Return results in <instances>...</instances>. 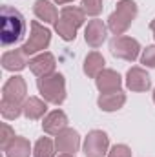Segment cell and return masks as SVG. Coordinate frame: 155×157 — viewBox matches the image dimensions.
I'll return each instance as SVG.
<instances>
[{
  "label": "cell",
  "mask_w": 155,
  "mask_h": 157,
  "mask_svg": "<svg viewBox=\"0 0 155 157\" xmlns=\"http://www.w3.org/2000/svg\"><path fill=\"white\" fill-rule=\"evenodd\" d=\"M0 18H2V44L11 46L18 40H22L26 33V20L20 11H17L11 6H2L0 7Z\"/></svg>",
  "instance_id": "cell-1"
},
{
  "label": "cell",
  "mask_w": 155,
  "mask_h": 157,
  "mask_svg": "<svg viewBox=\"0 0 155 157\" xmlns=\"http://www.w3.org/2000/svg\"><path fill=\"white\" fill-rule=\"evenodd\" d=\"M84 20H86V11L84 9L75 7V6H68L60 11V17L55 22V29L60 35V39L70 42V40H75L77 29L84 24Z\"/></svg>",
  "instance_id": "cell-2"
},
{
  "label": "cell",
  "mask_w": 155,
  "mask_h": 157,
  "mask_svg": "<svg viewBox=\"0 0 155 157\" xmlns=\"http://www.w3.org/2000/svg\"><path fill=\"white\" fill-rule=\"evenodd\" d=\"M37 88L46 102L62 104L66 99V80H64V75H60V73H51L47 77H40L37 80Z\"/></svg>",
  "instance_id": "cell-3"
},
{
  "label": "cell",
  "mask_w": 155,
  "mask_h": 157,
  "mask_svg": "<svg viewBox=\"0 0 155 157\" xmlns=\"http://www.w3.org/2000/svg\"><path fill=\"white\" fill-rule=\"evenodd\" d=\"M137 17V4L133 0H120L117 9L108 18V28L113 35H122Z\"/></svg>",
  "instance_id": "cell-4"
},
{
  "label": "cell",
  "mask_w": 155,
  "mask_h": 157,
  "mask_svg": "<svg viewBox=\"0 0 155 157\" xmlns=\"http://www.w3.org/2000/svg\"><path fill=\"white\" fill-rule=\"evenodd\" d=\"M49 40H51V31L39 22H31V35H29L28 42L22 46V51L29 57L37 51L46 49L49 46Z\"/></svg>",
  "instance_id": "cell-5"
},
{
  "label": "cell",
  "mask_w": 155,
  "mask_h": 157,
  "mask_svg": "<svg viewBox=\"0 0 155 157\" xmlns=\"http://www.w3.org/2000/svg\"><path fill=\"white\" fill-rule=\"evenodd\" d=\"M110 51L112 55L117 59H122V60H135L139 57V51H141V46L135 39H130V37H115V39L110 42Z\"/></svg>",
  "instance_id": "cell-6"
},
{
  "label": "cell",
  "mask_w": 155,
  "mask_h": 157,
  "mask_svg": "<svg viewBox=\"0 0 155 157\" xmlns=\"http://www.w3.org/2000/svg\"><path fill=\"white\" fill-rule=\"evenodd\" d=\"M110 146V139L102 130H93L88 133L84 141V154L86 157H104Z\"/></svg>",
  "instance_id": "cell-7"
},
{
  "label": "cell",
  "mask_w": 155,
  "mask_h": 157,
  "mask_svg": "<svg viewBox=\"0 0 155 157\" xmlns=\"http://www.w3.org/2000/svg\"><path fill=\"white\" fill-rule=\"evenodd\" d=\"M26 93H28V86H26V80L22 77H11L2 88V99L15 101L20 104H24Z\"/></svg>",
  "instance_id": "cell-8"
},
{
  "label": "cell",
  "mask_w": 155,
  "mask_h": 157,
  "mask_svg": "<svg viewBox=\"0 0 155 157\" xmlns=\"http://www.w3.org/2000/svg\"><path fill=\"white\" fill-rule=\"evenodd\" d=\"M55 146L59 152L62 154H75L80 146V137H78L77 130L73 128H64L60 133H57L55 139Z\"/></svg>",
  "instance_id": "cell-9"
},
{
  "label": "cell",
  "mask_w": 155,
  "mask_h": 157,
  "mask_svg": "<svg viewBox=\"0 0 155 157\" xmlns=\"http://www.w3.org/2000/svg\"><path fill=\"white\" fill-rule=\"evenodd\" d=\"M55 57L51 53H40L29 60V70L37 77H47L55 71Z\"/></svg>",
  "instance_id": "cell-10"
},
{
  "label": "cell",
  "mask_w": 155,
  "mask_h": 157,
  "mask_svg": "<svg viewBox=\"0 0 155 157\" xmlns=\"http://www.w3.org/2000/svg\"><path fill=\"white\" fill-rule=\"evenodd\" d=\"M106 26L102 20H89L88 26H86V31H84V39L88 42V46L91 48H99L102 46V42L106 40Z\"/></svg>",
  "instance_id": "cell-11"
},
{
  "label": "cell",
  "mask_w": 155,
  "mask_h": 157,
  "mask_svg": "<svg viewBox=\"0 0 155 157\" xmlns=\"http://www.w3.org/2000/svg\"><path fill=\"white\" fill-rule=\"evenodd\" d=\"M126 86L131 91H146L150 90L152 82H150V75L142 70V68H131L126 73Z\"/></svg>",
  "instance_id": "cell-12"
},
{
  "label": "cell",
  "mask_w": 155,
  "mask_h": 157,
  "mask_svg": "<svg viewBox=\"0 0 155 157\" xmlns=\"http://www.w3.org/2000/svg\"><path fill=\"white\" fill-rule=\"evenodd\" d=\"M95 82H97V88H99L100 93L119 91V90H120V84H122L120 75H119L117 71H113V70H102V71L97 75Z\"/></svg>",
  "instance_id": "cell-13"
},
{
  "label": "cell",
  "mask_w": 155,
  "mask_h": 157,
  "mask_svg": "<svg viewBox=\"0 0 155 157\" xmlns=\"http://www.w3.org/2000/svg\"><path fill=\"white\" fill-rule=\"evenodd\" d=\"M64 128H68V117H66L64 112L55 110V112H51V113H47V115L44 117L42 130H44L46 133H49V135H57V133H60Z\"/></svg>",
  "instance_id": "cell-14"
},
{
  "label": "cell",
  "mask_w": 155,
  "mask_h": 157,
  "mask_svg": "<svg viewBox=\"0 0 155 157\" xmlns=\"http://www.w3.org/2000/svg\"><path fill=\"white\" fill-rule=\"evenodd\" d=\"M26 64H29V62H28V55L22 51V48L2 55V68L7 71H20L26 68Z\"/></svg>",
  "instance_id": "cell-15"
},
{
  "label": "cell",
  "mask_w": 155,
  "mask_h": 157,
  "mask_svg": "<svg viewBox=\"0 0 155 157\" xmlns=\"http://www.w3.org/2000/svg\"><path fill=\"white\" fill-rule=\"evenodd\" d=\"M99 108L102 112H117L124 106L126 102V95L119 90V91H112V93H102L99 97Z\"/></svg>",
  "instance_id": "cell-16"
},
{
  "label": "cell",
  "mask_w": 155,
  "mask_h": 157,
  "mask_svg": "<svg viewBox=\"0 0 155 157\" xmlns=\"http://www.w3.org/2000/svg\"><path fill=\"white\" fill-rule=\"evenodd\" d=\"M33 13L37 15V18L44 20L46 24H55L59 20V13L49 0H37L33 6Z\"/></svg>",
  "instance_id": "cell-17"
},
{
  "label": "cell",
  "mask_w": 155,
  "mask_h": 157,
  "mask_svg": "<svg viewBox=\"0 0 155 157\" xmlns=\"http://www.w3.org/2000/svg\"><path fill=\"white\" fill-rule=\"evenodd\" d=\"M6 157H29L31 154V144L26 137H15L7 146H6Z\"/></svg>",
  "instance_id": "cell-18"
},
{
  "label": "cell",
  "mask_w": 155,
  "mask_h": 157,
  "mask_svg": "<svg viewBox=\"0 0 155 157\" xmlns=\"http://www.w3.org/2000/svg\"><path fill=\"white\" fill-rule=\"evenodd\" d=\"M46 110H47L46 102L40 101V99H37V97H29V99H26L24 104H22V112H24V115H26L28 119H31V121L40 119L44 113H46Z\"/></svg>",
  "instance_id": "cell-19"
},
{
  "label": "cell",
  "mask_w": 155,
  "mask_h": 157,
  "mask_svg": "<svg viewBox=\"0 0 155 157\" xmlns=\"http://www.w3.org/2000/svg\"><path fill=\"white\" fill-rule=\"evenodd\" d=\"M104 57L97 51H91L84 60V73L91 78H97V75L104 70Z\"/></svg>",
  "instance_id": "cell-20"
},
{
  "label": "cell",
  "mask_w": 155,
  "mask_h": 157,
  "mask_svg": "<svg viewBox=\"0 0 155 157\" xmlns=\"http://www.w3.org/2000/svg\"><path fill=\"white\" fill-rule=\"evenodd\" d=\"M0 112H2L4 119H17L20 113H24L20 102L7 101V99H2V102H0Z\"/></svg>",
  "instance_id": "cell-21"
},
{
  "label": "cell",
  "mask_w": 155,
  "mask_h": 157,
  "mask_svg": "<svg viewBox=\"0 0 155 157\" xmlns=\"http://www.w3.org/2000/svg\"><path fill=\"white\" fill-rule=\"evenodd\" d=\"M33 155L35 157H53L55 155V146H53L51 139H47V137L39 139L35 148H33Z\"/></svg>",
  "instance_id": "cell-22"
},
{
  "label": "cell",
  "mask_w": 155,
  "mask_h": 157,
  "mask_svg": "<svg viewBox=\"0 0 155 157\" xmlns=\"http://www.w3.org/2000/svg\"><path fill=\"white\" fill-rule=\"evenodd\" d=\"M82 9L88 15L97 17L102 11V0H82Z\"/></svg>",
  "instance_id": "cell-23"
},
{
  "label": "cell",
  "mask_w": 155,
  "mask_h": 157,
  "mask_svg": "<svg viewBox=\"0 0 155 157\" xmlns=\"http://www.w3.org/2000/svg\"><path fill=\"white\" fill-rule=\"evenodd\" d=\"M15 137H17V135H15L13 128H11L9 124H6V122H4V124H2V135H0V146L6 150V146H7Z\"/></svg>",
  "instance_id": "cell-24"
},
{
  "label": "cell",
  "mask_w": 155,
  "mask_h": 157,
  "mask_svg": "<svg viewBox=\"0 0 155 157\" xmlns=\"http://www.w3.org/2000/svg\"><path fill=\"white\" fill-rule=\"evenodd\" d=\"M141 62L148 68H155V46H148L142 55H141Z\"/></svg>",
  "instance_id": "cell-25"
},
{
  "label": "cell",
  "mask_w": 155,
  "mask_h": 157,
  "mask_svg": "<svg viewBox=\"0 0 155 157\" xmlns=\"http://www.w3.org/2000/svg\"><path fill=\"white\" fill-rule=\"evenodd\" d=\"M108 157H131V150L126 144H115L108 152Z\"/></svg>",
  "instance_id": "cell-26"
},
{
  "label": "cell",
  "mask_w": 155,
  "mask_h": 157,
  "mask_svg": "<svg viewBox=\"0 0 155 157\" xmlns=\"http://www.w3.org/2000/svg\"><path fill=\"white\" fill-rule=\"evenodd\" d=\"M150 29H152V33H153V37H155V18L152 20V24H150Z\"/></svg>",
  "instance_id": "cell-27"
},
{
  "label": "cell",
  "mask_w": 155,
  "mask_h": 157,
  "mask_svg": "<svg viewBox=\"0 0 155 157\" xmlns=\"http://www.w3.org/2000/svg\"><path fill=\"white\" fill-rule=\"evenodd\" d=\"M53 2H57V4H68V2H73V0H53Z\"/></svg>",
  "instance_id": "cell-28"
},
{
  "label": "cell",
  "mask_w": 155,
  "mask_h": 157,
  "mask_svg": "<svg viewBox=\"0 0 155 157\" xmlns=\"http://www.w3.org/2000/svg\"><path fill=\"white\" fill-rule=\"evenodd\" d=\"M59 157H75L73 154H62V155H59Z\"/></svg>",
  "instance_id": "cell-29"
},
{
  "label": "cell",
  "mask_w": 155,
  "mask_h": 157,
  "mask_svg": "<svg viewBox=\"0 0 155 157\" xmlns=\"http://www.w3.org/2000/svg\"><path fill=\"white\" fill-rule=\"evenodd\" d=\"M153 102H155V90H153Z\"/></svg>",
  "instance_id": "cell-30"
}]
</instances>
